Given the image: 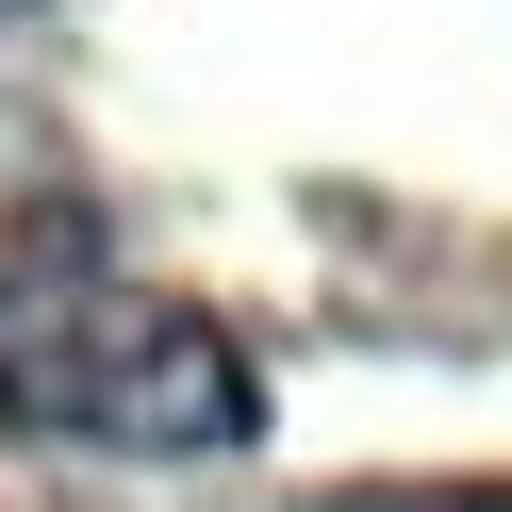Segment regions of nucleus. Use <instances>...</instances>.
<instances>
[{
  "label": "nucleus",
  "instance_id": "1",
  "mask_svg": "<svg viewBox=\"0 0 512 512\" xmlns=\"http://www.w3.org/2000/svg\"><path fill=\"white\" fill-rule=\"evenodd\" d=\"M0 430L17 446H100V463H215L265 430V380L166 281L0 248Z\"/></svg>",
  "mask_w": 512,
  "mask_h": 512
},
{
  "label": "nucleus",
  "instance_id": "2",
  "mask_svg": "<svg viewBox=\"0 0 512 512\" xmlns=\"http://www.w3.org/2000/svg\"><path fill=\"white\" fill-rule=\"evenodd\" d=\"M298 512H512V479H347V496H298Z\"/></svg>",
  "mask_w": 512,
  "mask_h": 512
}]
</instances>
